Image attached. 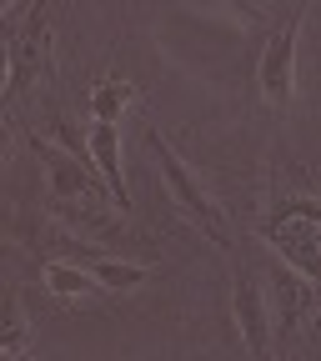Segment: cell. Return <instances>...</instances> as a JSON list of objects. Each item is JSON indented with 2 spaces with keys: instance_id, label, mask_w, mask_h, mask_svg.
I'll return each mask as SVG.
<instances>
[{
  "instance_id": "obj_1",
  "label": "cell",
  "mask_w": 321,
  "mask_h": 361,
  "mask_svg": "<svg viewBox=\"0 0 321 361\" xmlns=\"http://www.w3.org/2000/svg\"><path fill=\"white\" fill-rule=\"evenodd\" d=\"M56 75L51 0H30V11L6 16V111H16L40 80Z\"/></svg>"
},
{
  "instance_id": "obj_2",
  "label": "cell",
  "mask_w": 321,
  "mask_h": 361,
  "mask_svg": "<svg viewBox=\"0 0 321 361\" xmlns=\"http://www.w3.org/2000/svg\"><path fill=\"white\" fill-rule=\"evenodd\" d=\"M146 146H151V156H156V171H161V180H166L171 201L201 226V236H206L221 256H231V251H236V226H231V216H226V206L201 186V176H196V171L186 166V156H181L166 135H161V126H146Z\"/></svg>"
},
{
  "instance_id": "obj_3",
  "label": "cell",
  "mask_w": 321,
  "mask_h": 361,
  "mask_svg": "<svg viewBox=\"0 0 321 361\" xmlns=\"http://www.w3.org/2000/svg\"><path fill=\"white\" fill-rule=\"evenodd\" d=\"M25 146L45 171V201H106V206H116L106 176L96 171L90 156H75L71 146H61L56 135H40V130H25Z\"/></svg>"
},
{
  "instance_id": "obj_4",
  "label": "cell",
  "mask_w": 321,
  "mask_h": 361,
  "mask_svg": "<svg viewBox=\"0 0 321 361\" xmlns=\"http://www.w3.org/2000/svg\"><path fill=\"white\" fill-rule=\"evenodd\" d=\"M261 241L271 251H281L296 271L321 286V201L311 196H286L271 206L266 226H261Z\"/></svg>"
},
{
  "instance_id": "obj_5",
  "label": "cell",
  "mask_w": 321,
  "mask_h": 361,
  "mask_svg": "<svg viewBox=\"0 0 321 361\" xmlns=\"http://www.w3.org/2000/svg\"><path fill=\"white\" fill-rule=\"evenodd\" d=\"M306 20V0H291L286 16L271 25L266 45H261V61H256V90L271 111H291L296 101V35Z\"/></svg>"
},
{
  "instance_id": "obj_6",
  "label": "cell",
  "mask_w": 321,
  "mask_h": 361,
  "mask_svg": "<svg viewBox=\"0 0 321 361\" xmlns=\"http://www.w3.org/2000/svg\"><path fill=\"white\" fill-rule=\"evenodd\" d=\"M231 311H236V331L251 356L277 351V311L266 306V281L251 261L231 266Z\"/></svg>"
},
{
  "instance_id": "obj_7",
  "label": "cell",
  "mask_w": 321,
  "mask_h": 361,
  "mask_svg": "<svg viewBox=\"0 0 321 361\" xmlns=\"http://www.w3.org/2000/svg\"><path fill=\"white\" fill-rule=\"evenodd\" d=\"M271 276V301H277V336L286 341L301 322H316V306H321V286L306 276V271H296L286 256L266 266Z\"/></svg>"
},
{
  "instance_id": "obj_8",
  "label": "cell",
  "mask_w": 321,
  "mask_h": 361,
  "mask_svg": "<svg viewBox=\"0 0 321 361\" xmlns=\"http://www.w3.org/2000/svg\"><path fill=\"white\" fill-rule=\"evenodd\" d=\"M90 161H96V171L106 176L116 206L131 216V180H126V166H121V126L116 121H96V126H90Z\"/></svg>"
},
{
  "instance_id": "obj_9",
  "label": "cell",
  "mask_w": 321,
  "mask_h": 361,
  "mask_svg": "<svg viewBox=\"0 0 321 361\" xmlns=\"http://www.w3.org/2000/svg\"><path fill=\"white\" fill-rule=\"evenodd\" d=\"M40 276H45V291H51L56 301H90V296L106 291L96 271H90L85 261H71V256H45Z\"/></svg>"
},
{
  "instance_id": "obj_10",
  "label": "cell",
  "mask_w": 321,
  "mask_h": 361,
  "mask_svg": "<svg viewBox=\"0 0 321 361\" xmlns=\"http://www.w3.org/2000/svg\"><path fill=\"white\" fill-rule=\"evenodd\" d=\"M135 96H141V85H135V80H126V75H101L96 85H90V96H85L90 121H121Z\"/></svg>"
},
{
  "instance_id": "obj_11",
  "label": "cell",
  "mask_w": 321,
  "mask_h": 361,
  "mask_svg": "<svg viewBox=\"0 0 321 361\" xmlns=\"http://www.w3.org/2000/svg\"><path fill=\"white\" fill-rule=\"evenodd\" d=\"M0 356L6 361H20L30 356V311L20 301V286L6 291V326H0Z\"/></svg>"
},
{
  "instance_id": "obj_12",
  "label": "cell",
  "mask_w": 321,
  "mask_h": 361,
  "mask_svg": "<svg viewBox=\"0 0 321 361\" xmlns=\"http://www.w3.org/2000/svg\"><path fill=\"white\" fill-rule=\"evenodd\" d=\"M90 271H96V276H101V286L106 291H135V286H146L151 281V271L141 266V261H121V256H96V261H85Z\"/></svg>"
},
{
  "instance_id": "obj_13",
  "label": "cell",
  "mask_w": 321,
  "mask_h": 361,
  "mask_svg": "<svg viewBox=\"0 0 321 361\" xmlns=\"http://www.w3.org/2000/svg\"><path fill=\"white\" fill-rule=\"evenodd\" d=\"M181 6H216V0H181Z\"/></svg>"
},
{
  "instance_id": "obj_14",
  "label": "cell",
  "mask_w": 321,
  "mask_h": 361,
  "mask_svg": "<svg viewBox=\"0 0 321 361\" xmlns=\"http://www.w3.org/2000/svg\"><path fill=\"white\" fill-rule=\"evenodd\" d=\"M316 331H321V306H316Z\"/></svg>"
}]
</instances>
